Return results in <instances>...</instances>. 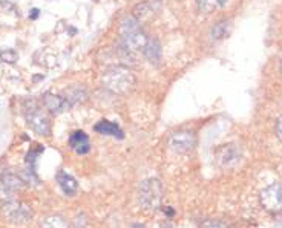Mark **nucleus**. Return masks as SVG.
I'll list each match as a JSON object with an SVG mask.
<instances>
[{"label": "nucleus", "mask_w": 282, "mask_h": 228, "mask_svg": "<svg viewBox=\"0 0 282 228\" xmlns=\"http://www.w3.org/2000/svg\"><path fill=\"white\" fill-rule=\"evenodd\" d=\"M19 60V53L11 48H5V49H0V61L8 65H16Z\"/></svg>", "instance_id": "6ab92c4d"}, {"label": "nucleus", "mask_w": 282, "mask_h": 228, "mask_svg": "<svg viewBox=\"0 0 282 228\" xmlns=\"http://www.w3.org/2000/svg\"><path fill=\"white\" fill-rule=\"evenodd\" d=\"M135 83H137V78H135L133 72L128 66L123 65L112 66L101 75L103 88L115 95L128 94L129 90L133 89Z\"/></svg>", "instance_id": "f257e3e1"}, {"label": "nucleus", "mask_w": 282, "mask_h": 228, "mask_svg": "<svg viewBox=\"0 0 282 228\" xmlns=\"http://www.w3.org/2000/svg\"><path fill=\"white\" fill-rule=\"evenodd\" d=\"M65 98L68 100V103H69L71 106H74V105H78V103L86 101L88 94H86V90L83 89V88L74 86V88L66 89V92H65Z\"/></svg>", "instance_id": "dca6fc26"}, {"label": "nucleus", "mask_w": 282, "mask_h": 228, "mask_svg": "<svg viewBox=\"0 0 282 228\" xmlns=\"http://www.w3.org/2000/svg\"><path fill=\"white\" fill-rule=\"evenodd\" d=\"M275 130H276V135H278V138L282 141V117L276 121V127H275Z\"/></svg>", "instance_id": "b1692460"}, {"label": "nucleus", "mask_w": 282, "mask_h": 228, "mask_svg": "<svg viewBox=\"0 0 282 228\" xmlns=\"http://www.w3.org/2000/svg\"><path fill=\"white\" fill-rule=\"evenodd\" d=\"M5 3H6V0H0V8H2V6H3Z\"/></svg>", "instance_id": "c85d7f7f"}, {"label": "nucleus", "mask_w": 282, "mask_h": 228, "mask_svg": "<svg viewBox=\"0 0 282 228\" xmlns=\"http://www.w3.org/2000/svg\"><path fill=\"white\" fill-rule=\"evenodd\" d=\"M118 33H120L121 43L126 46V49L131 51V53L143 51V48L149 40L148 35L144 34V31L141 29V23L133 16L123 17V20L120 22Z\"/></svg>", "instance_id": "f03ea898"}, {"label": "nucleus", "mask_w": 282, "mask_h": 228, "mask_svg": "<svg viewBox=\"0 0 282 228\" xmlns=\"http://www.w3.org/2000/svg\"><path fill=\"white\" fill-rule=\"evenodd\" d=\"M261 204L268 211H282V185L271 184L261 193Z\"/></svg>", "instance_id": "0eeeda50"}, {"label": "nucleus", "mask_w": 282, "mask_h": 228, "mask_svg": "<svg viewBox=\"0 0 282 228\" xmlns=\"http://www.w3.org/2000/svg\"><path fill=\"white\" fill-rule=\"evenodd\" d=\"M56 179H57L58 187L65 193V196H68V198H74V196L78 193V181L66 170H60L56 175Z\"/></svg>", "instance_id": "9b49d317"}, {"label": "nucleus", "mask_w": 282, "mask_h": 228, "mask_svg": "<svg viewBox=\"0 0 282 228\" xmlns=\"http://www.w3.org/2000/svg\"><path fill=\"white\" fill-rule=\"evenodd\" d=\"M158 11H160V3L152 2V0H148V2H141V3H138L137 6H135L132 16L143 25V23L150 22Z\"/></svg>", "instance_id": "1a4fd4ad"}, {"label": "nucleus", "mask_w": 282, "mask_h": 228, "mask_svg": "<svg viewBox=\"0 0 282 228\" xmlns=\"http://www.w3.org/2000/svg\"><path fill=\"white\" fill-rule=\"evenodd\" d=\"M69 147L74 150L77 155H88L91 152V141L86 132L83 130H75L71 133L68 140Z\"/></svg>", "instance_id": "f8f14e48"}, {"label": "nucleus", "mask_w": 282, "mask_h": 228, "mask_svg": "<svg viewBox=\"0 0 282 228\" xmlns=\"http://www.w3.org/2000/svg\"><path fill=\"white\" fill-rule=\"evenodd\" d=\"M228 33H230V22H219L218 25L213 26L212 29V38L213 40H221L224 37L228 35Z\"/></svg>", "instance_id": "a211bd4d"}, {"label": "nucleus", "mask_w": 282, "mask_h": 228, "mask_svg": "<svg viewBox=\"0 0 282 228\" xmlns=\"http://www.w3.org/2000/svg\"><path fill=\"white\" fill-rule=\"evenodd\" d=\"M75 225H77V228H86L85 222H83V224H78V222H75Z\"/></svg>", "instance_id": "cd10ccee"}, {"label": "nucleus", "mask_w": 282, "mask_h": 228, "mask_svg": "<svg viewBox=\"0 0 282 228\" xmlns=\"http://www.w3.org/2000/svg\"><path fill=\"white\" fill-rule=\"evenodd\" d=\"M13 199H14V192L9 190L6 185L0 181V201L8 202V201H13Z\"/></svg>", "instance_id": "412c9836"}, {"label": "nucleus", "mask_w": 282, "mask_h": 228, "mask_svg": "<svg viewBox=\"0 0 282 228\" xmlns=\"http://www.w3.org/2000/svg\"><path fill=\"white\" fill-rule=\"evenodd\" d=\"M281 74H282V63H281Z\"/></svg>", "instance_id": "7c9ffc66"}, {"label": "nucleus", "mask_w": 282, "mask_h": 228, "mask_svg": "<svg viewBox=\"0 0 282 228\" xmlns=\"http://www.w3.org/2000/svg\"><path fill=\"white\" fill-rule=\"evenodd\" d=\"M40 228H69L68 222L61 216H48L46 219L40 224Z\"/></svg>", "instance_id": "f3484780"}, {"label": "nucleus", "mask_w": 282, "mask_h": 228, "mask_svg": "<svg viewBox=\"0 0 282 228\" xmlns=\"http://www.w3.org/2000/svg\"><path fill=\"white\" fill-rule=\"evenodd\" d=\"M163 228H172L170 225H166V227H163Z\"/></svg>", "instance_id": "c756f323"}, {"label": "nucleus", "mask_w": 282, "mask_h": 228, "mask_svg": "<svg viewBox=\"0 0 282 228\" xmlns=\"http://www.w3.org/2000/svg\"><path fill=\"white\" fill-rule=\"evenodd\" d=\"M132 228H146V227L141 225V224H138V222H135V224H132Z\"/></svg>", "instance_id": "bb28decb"}, {"label": "nucleus", "mask_w": 282, "mask_h": 228, "mask_svg": "<svg viewBox=\"0 0 282 228\" xmlns=\"http://www.w3.org/2000/svg\"><path fill=\"white\" fill-rule=\"evenodd\" d=\"M167 146L173 153H189L196 147V135L190 130H180L170 135Z\"/></svg>", "instance_id": "423d86ee"}, {"label": "nucleus", "mask_w": 282, "mask_h": 228, "mask_svg": "<svg viewBox=\"0 0 282 228\" xmlns=\"http://www.w3.org/2000/svg\"><path fill=\"white\" fill-rule=\"evenodd\" d=\"M2 216L9 222V224H16V225H22L31 221L33 217V210L31 207L23 204V202H17V201H8L3 202L2 205Z\"/></svg>", "instance_id": "39448f33"}, {"label": "nucleus", "mask_w": 282, "mask_h": 228, "mask_svg": "<svg viewBox=\"0 0 282 228\" xmlns=\"http://www.w3.org/2000/svg\"><path fill=\"white\" fill-rule=\"evenodd\" d=\"M23 113L26 118V124L31 130H34L40 137H51V120L46 112L41 109L34 100H28L25 103Z\"/></svg>", "instance_id": "7ed1b4c3"}, {"label": "nucleus", "mask_w": 282, "mask_h": 228, "mask_svg": "<svg viewBox=\"0 0 282 228\" xmlns=\"http://www.w3.org/2000/svg\"><path fill=\"white\" fill-rule=\"evenodd\" d=\"M38 16H40V11H38L37 8L31 9V14H29V18H31V20H36V18H38Z\"/></svg>", "instance_id": "393cba45"}, {"label": "nucleus", "mask_w": 282, "mask_h": 228, "mask_svg": "<svg viewBox=\"0 0 282 228\" xmlns=\"http://www.w3.org/2000/svg\"><path fill=\"white\" fill-rule=\"evenodd\" d=\"M163 184L156 178L144 179L138 187V201L146 210H158L163 199Z\"/></svg>", "instance_id": "20e7f679"}, {"label": "nucleus", "mask_w": 282, "mask_h": 228, "mask_svg": "<svg viewBox=\"0 0 282 228\" xmlns=\"http://www.w3.org/2000/svg\"><path fill=\"white\" fill-rule=\"evenodd\" d=\"M2 181L6 187L9 189V190H13V192H16V190H22L23 187H26V181L23 179V176H19L17 173H13V172H3V175H2Z\"/></svg>", "instance_id": "2eb2a0df"}, {"label": "nucleus", "mask_w": 282, "mask_h": 228, "mask_svg": "<svg viewBox=\"0 0 282 228\" xmlns=\"http://www.w3.org/2000/svg\"><path fill=\"white\" fill-rule=\"evenodd\" d=\"M241 149H239L236 144H227V146H223L221 149L218 150L216 158H218V164L221 165L223 169H233L241 161Z\"/></svg>", "instance_id": "6e6552de"}, {"label": "nucleus", "mask_w": 282, "mask_h": 228, "mask_svg": "<svg viewBox=\"0 0 282 228\" xmlns=\"http://www.w3.org/2000/svg\"><path fill=\"white\" fill-rule=\"evenodd\" d=\"M41 98H43L45 109L49 113H52V115H60V113H63L68 109H71V105L65 97H60L56 94H51V92H46Z\"/></svg>", "instance_id": "9d476101"}, {"label": "nucleus", "mask_w": 282, "mask_h": 228, "mask_svg": "<svg viewBox=\"0 0 282 228\" xmlns=\"http://www.w3.org/2000/svg\"><path fill=\"white\" fill-rule=\"evenodd\" d=\"M227 2H228V0H216V5H218L219 8H223V6L227 5Z\"/></svg>", "instance_id": "a878e982"}, {"label": "nucleus", "mask_w": 282, "mask_h": 228, "mask_svg": "<svg viewBox=\"0 0 282 228\" xmlns=\"http://www.w3.org/2000/svg\"><path fill=\"white\" fill-rule=\"evenodd\" d=\"M163 213H164L166 217H169V219H172V217L176 214V210L173 209V207H164V209H163Z\"/></svg>", "instance_id": "5701e85b"}, {"label": "nucleus", "mask_w": 282, "mask_h": 228, "mask_svg": "<svg viewBox=\"0 0 282 228\" xmlns=\"http://www.w3.org/2000/svg\"><path fill=\"white\" fill-rule=\"evenodd\" d=\"M196 5H198V9H200V11L204 13V14L212 13L213 9L218 6L216 0H196Z\"/></svg>", "instance_id": "aec40b11"}, {"label": "nucleus", "mask_w": 282, "mask_h": 228, "mask_svg": "<svg viewBox=\"0 0 282 228\" xmlns=\"http://www.w3.org/2000/svg\"><path fill=\"white\" fill-rule=\"evenodd\" d=\"M143 54L148 58V61L153 66H158L161 63V57H163V51L161 45L156 38H149L146 46L143 48Z\"/></svg>", "instance_id": "ddd939ff"}, {"label": "nucleus", "mask_w": 282, "mask_h": 228, "mask_svg": "<svg viewBox=\"0 0 282 228\" xmlns=\"http://www.w3.org/2000/svg\"><path fill=\"white\" fill-rule=\"evenodd\" d=\"M201 228H227V227L219 221H207V222L203 224Z\"/></svg>", "instance_id": "4be33fe9"}, {"label": "nucleus", "mask_w": 282, "mask_h": 228, "mask_svg": "<svg viewBox=\"0 0 282 228\" xmlns=\"http://www.w3.org/2000/svg\"><path fill=\"white\" fill-rule=\"evenodd\" d=\"M94 130L100 135H106V137H113L117 140H123L124 138V132L120 129L118 124L112 123V121H108V120H103L100 123H97L95 126H94Z\"/></svg>", "instance_id": "4468645a"}]
</instances>
